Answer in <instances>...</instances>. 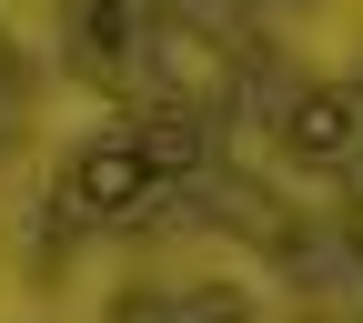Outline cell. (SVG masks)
<instances>
[{
    "label": "cell",
    "mask_w": 363,
    "mask_h": 323,
    "mask_svg": "<svg viewBox=\"0 0 363 323\" xmlns=\"http://www.w3.org/2000/svg\"><path fill=\"white\" fill-rule=\"evenodd\" d=\"M343 243H353V253H363V192H353V212H343Z\"/></svg>",
    "instance_id": "277c9868"
},
{
    "label": "cell",
    "mask_w": 363,
    "mask_h": 323,
    "mask_svg": "<svg viewBox=\"0 0 363 323\" xmlns=\"http://www.w3.org/2000/svg\"><path fill=\"white\" fill-rule=\"evenodd\" d=\"M142 192H162V172H152V152L131 142V131H121V142H91V152L71 162V182H61L71 212H131Z\"/></svg>",
    "instance_id": "6da1fadb"
},
{
    "label": "cell",
    "mask_w": 363,
    "mask_h": 323,
    "mask_svg": "<svg viewBox=\"0 0 363 323\" xmlns=\"http://www.w3.org/2000/svg\"><path fill=\"white\" fill-rule=\"evenodd\" d=\"M283 142H293V162H343L363 142V102L353 91H303L293 121H283Z\"/></svg>",
    "instance_id": "7a4b0ae2"
},
{
    "label": "cell",
    "mask_w": 363,
    "mask_h": 323,
    "mask_svg": "<svg viewBox=\"0 0 363 323\" xmlns=\"http://www.w3.org/2000/svg\"><path fill=\"white\" fill-rule=\"evenodd\" d=\"M81 61H91V81H101V91H131V81H121V0H91V21H81Z\"/></svg>",
    "instance_id": "3957f363"
}]
</instances>
